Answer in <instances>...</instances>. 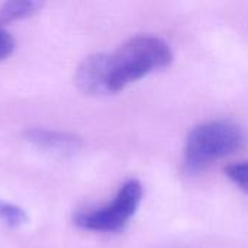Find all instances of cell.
I'll use <instances>...</instances> for the list:
<instances>
[{
  "label": "cell",
  "instance_id": "6da1fadb",
  "mask_svg": "<svg viewBox=\"0 0 248 248\" xmlns=\"http://www.w3.org/2000/svg\"><path fill=\"white\" fill-rule=\"evenodd\" d=\"M173 51L166 41L153 35H137L113 54H106V90L118 93L153 71L169 67Z\"/></svg>",
  "mask_w": 248,
  "mask_h": 248
},
{
  "label": "cell",
  "instance_id": "7a4b0ae2",
  "mask_svg": "<svg viewBox=\"0 0 248 248\" xmlns=\"http://www.w3.org/2000/svg\"><path fill=\"white\" fill-rule=\"evenodd\" d=\"M246 141L244 131L231 121H211L195 126L185 144V166L201 171L235 153Z\"/></svg>",
  "mask_w": 248,
  "mask_h": 248
},
{
  "label": "cell",
  "instance_id": "3957f363",
  "mask_svg": "<svg viewBox=\"0 0 248 248\" xmlns=\"http://www.w3.org/2000/svg\"><path fill=\"white\" fill-rule=\"evenodd\" d=\"M142 185L132 179L125 182L115 198L105 206L76 215L77 227L94 232H115L122 230L138 211L142 201Z\"/></svg>",
  "mask_w": 248,
  "mask_h": 248
},
{
  "label": "cell",
  "instance_id": "277c9868",
  "mask_svg": "<svg viewBox=\"0 0 248 248\" xmlns=\"http://www.w3.org/2000/svg\"><path fill=\"white\" fill-rule=\"evenodd\" d=\"M26 141L33 144L35 147L45 150L48 153L68 155L80 150L81 141L78 137L54 129H44V128H32L25 132Z\"/></svg>",
  "mask_w": 248,
  "mask_h": 248
},
{
  "label": "cell",
  "instance_id": "5b68a950",
  "mask_svg": "<svg viewBox=\"0 0 248 248\" xmlns=\"http://www.w3.org/2000/svg\"><path fill=\"white\" fill-rule=\"evenodd\" d=\"M77 86L89 94H105L106 90V54L87 57L76 73Z\"/></svg>",
  "mask_w": 248,
  "mask_h": 248
},
{
  "label": "cell",
  "instance_id": "8992f818",
  "mask_svg": "<svg viewBox=\"0 0 248 248\" xmlns=\"http://www.w3.org/2000/svg\"><path fill=\"white\" fill-rule=\"evenodd\" d=\"M42 3L35 0H16V1H6L0 7V23H9L19 19H25L33 15Z\"/></svg>",
  "mask_w": 248,
  "mask_h": 248
},
{
  "label": "cell",
  "instance_id": "52a82bcc",
  "mask_svg": "<svg viewBox=\"0 0 248 248\" xmlns=\"http://www.w3.org/2000/svg\"><path fill=\"white\" fill-rule=\"evenodd\" d=\"M26 221H28V215L20 206H16L13 203L0 199V222L6 224L7 227L16 228L23 225Z\"/></svg>",
  "mask_w": 248,
  "mask_h": 248
},
{
  "label": "cell",
  "instance_id": "ba28073f",
  "mask_svg": "<svg viewBox=\"0 0 248 248\" xmlns=\"http://www.w3.org/2000/svg\"><path fill=\"white\" fill-rule=\"evenodd\" d=\"M228 179L234 182L240 189L248 192V161L228 166L225 170Z\"/></svg>",
  "mask_w": 248,
  "mask_h": 248
},
{
  "label": "cell",
  "instance_id": "9c48e42d",
  "mask_svg": "<svg viewBox=\"0 0 248 248\" xmlns=\"http://www.w3.org/2000/svg\"><path fill=\"white\" fill-rule=\"evenodd\" d=\"M15 48V41L7 31L0 28V60L7 58Z\"/></svg>",
  "mask_w": 248,
  "mask_h": 248
}]
</instances>
